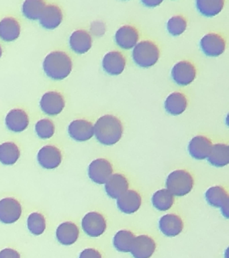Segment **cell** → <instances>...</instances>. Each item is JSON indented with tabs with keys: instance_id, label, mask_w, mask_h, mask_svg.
I'll return each instance as SVG.
<instances>
[{
	"instance_id": "6da1fadb",
	"label": "cell",
	"mask_w": 229,
	"mask_h": 258,
	"mask_svg": "<svg viewBox=\"0 0 229 258\" xmlns=\"http://www.w3.org/2000/svg\"><path fill=\"white\" fill-rule=\"evenodd\" d=\"M123 132L121 120L114 115H104L94 125V135L96 140L105 146H112L119 142Z\"/></svg>"
},
{
	"instance_id": "7a4b0ae2",
	"label": "cell",
	"mask_w": 229,
	"mask_h": 258,
	"mask_svg": "<svg viewBox=\"0 0 229 258\" xmlns=\"http://www.w3.org/2000/svg\"><path fill=\"white\" fill-rule=\"evenodd\" d=\"M73 69L71 58L61 50L52 51L45 56L43 62V70L48 78L54 81L65 80L69 76Z\"/></svg>"
},
{
	"instance_id": "3957f363",
	"label": "cell",
	"mask_w": 229,
	"mask_h": 258,
	"mask_svg": "<svg viewBox=\"0 0 229 258\" xmlns=\"http://www.w3.org/2000/svg\"><path fill=\"white\" fill-rule=\"evenodd\" d=\"M160 50L158 44L150 40H142L133 48L132 57L134 63L141 68L154 66L160 59Z\"/></svg>"
},
{
	"instance_id": "277c9868",
	"label": "cell",
	"mask_w": 229,
	"mask_h": 258,
	"mask_svg": "<svg viewBox=\"0 0 229 258\" xmlns=\"http://www.w3.org/2000/svg\"><path fill=\"white\" fill-rule=\"evenodd\" d=\"M166 184L167 189L173 195L184 197L192 191L194 185V177L189 171L178 169L169 174Z\"/></svg>"
},
{
	"instance_id": "5b68a950",
	"label": "cell",
	"mask_w": 229,
	"mask_h": 258,
	"mask_svg": "<svg viewBox=\"0 0 229 258\" xmlns=\"http://www.w3.org/2000/svg\"><path fill=\"white\" fill-rule=\"evenodd\" d=\"M39 106L44 114L50 116H57L65 108V98L57 91H49L42 96Z\"/></svg>"
},
{
	"instance_id": "8992f818",
	"label": "cell",
	"mask_w": 229,
	"mask_h": 258,
	"mask_svg": "<svg viewBox=\"0 0 229 258\" xmlns=\"http://www.w3.org/2000/svg\"><path fill=\"white\" fill-rule=\"evenodd\" d=\"M226 41L220 34L210 32L203 36L200 42V48L203 53L210 57H217L224 53Z\"/></svg>"
},
{
	"instance_id": "52a82bcc",
	"label": "cell",
	"mask_w": 229,
	"mask_h": 258,
	"mask_svg": "<svg viewBox=\"0 0 229 258\" xmlns=\"http://www.w3.org/2000/svg\"><path fill=\"white\" fill-rule=\"evenodd\" d=\"M171 76L175 84L178 86H188L196 79V67L190 60H181L173 67Z\"/></svg>"
},
{
	"instance_id": "ba28073f",
	"label": "cell",
	"mask_w": 229,
	"mask_h": 258,
	"mask_svg": "<svg viewBox=\"0 0 229 258\" xmlns=\"http://www.w3.org/2000/svg\"><path fill=\"white\" fill-rule=\"evenodd\" d=\"M23 213L21 204L13 197L0 200V223L11 225L15 223Z\"/></svg>"
},
{
	"instance_id": "9c48e42d",
	"label": "cell",
	"mask_w": 229,
	"mask_h": 258,
	"mask_svg": "<svg viewBox=\"0 0 229 258\" xmlns=\"http://www.w3.org/2000/svg\"><path fill=\"white\" fill-rule=\"evenodd\" d=\"M84 233L90 237H98L103 235L107 227L105 218L98 212H90L82 221Z\"/></svg>"
},
{
	"instance_id": "30bf717a",
	"label": "cell",
	"mask_w": 229,
	"mask_h": 258,
	"mask_svg": "<svg viewBox=\"0 0 229 258\" xmlns=\"http://www.w3.org/2000/svg\"><path fill=\"white\" fill-rule=\"evenodd\" d=\"M113 167L108 159H96L88 166V175L94 183L104 184L113 174Z\"/></svg>"
},
{
	"instance_id": "8fae6325",
	"label": "cell",
	"mask_w": 229,
	"mask_h": 258,
	"mask_svg": "<svg viewBox=\"0 0 229 258\" xmlns=\"http://www.w3.org/2000/svg\"><path fill=\"white\" fill-rule=\"evenodd\" d=\"M37 159L40 166L51 170L60 166L63 160V155L55 145H47L40 149Z\"/></svg>"
},
{
	"instance_id": "7c38bea8",
	"label": "cell",
	"mask_w": 229,
	"mask_h": 258,
	"mask_svg": "<svg viewBox=\"0 0 229 258\" xmlns=\"http://www.w3.org/2000/svg\"><path fill=\"white\" fill-rule=\"evenodd\" d=\"M205 199L211 207L220 209L222 215L228 219V195L224 187L220 185L210 187L205 193Z\"/></svg>"
},
{
	"instance_id": "4fadbf2b",
	"label": "cell",
	"mask_w": 229,
	"mask_h": 258,
	"mask_svg": "<svg viewBox=\"0 0 229 258\" xmlns=\"http://www.w3.org/2000/svg\"><path fill=\"white\" fill-rule=\"evenodd\" d=\"M70 138L77 142H85L94 136V124L86 119H77L72 121L67 128Z\"/></svg>"
},
{
	"instance_id": "5bb4252c",
	"label": "cell",
	"mask_w": 229,
	"mask_h": 258,
	"mask_svg": "<svg viewBox=\"0 0 229 258\" xmlns=\"http://www.w3.org/2000/svg\"><path fill=\"white\" fill-rule=\"evenodd\" d=\"M102 68L110 76H119L124 72L126 64V57L121 52L112 50L104 55Z\"/></svg>"
},
{
	"instance_id": "9a60e30c",
	"label": "cell",
	"mask_w": 229,
	"mask_h": 258,
	"mask_svg": "<svg viewBox=\"0 0 229 258\" xmlns=\"http://www.w3.org/2000/svg\"><path fill=\"white\" fill-rule=\"evenodd\" d=\"M63 14L61 8L56 4L46 5L39 22L46 30H54L59 27L63 22Z\"/></svg>"
},
{
	"instance_id": "2e32d148",
	"label": "cell",
	"mask_w": 229,
	"mask_h": 258,
	"mask_svg": "<svg viewBox=\"0 0 229 258\" xmlns=\"http://www.w3.org/2000/svg\"><path fill=\"white\" fill-rule=\"evenodd\" d=\"M29 116L21 108L10 110L5 118L7 128L11 132L20 133L25 131L29 125Z\"/></svg>"
},
{
	"instance_id": "e0dca14e",
	"label": "cell",
	"mask_w": 229,
	"mask_h": 258,
	"mask_svg": "<svg viewBox=\"0 0 229 258\" xmlns=\"http://www.w3.org/2000/svg\"><path fill=\"white\" fill-rule=\"evenodd\" d=\"M139 38V32L132 25L121 26L114 36L116 44L124 50L133 48L137 44Z\"/></svg>"
},
{
	"instance_id": "ac0fdd59",
	"label": "cell",
	"mask_w": 229,
	"mask_h": 258,
	"mask_svg": "<svg viewBox=\"0 0 229 258\" xmlns=\"http://www.w3.org/2000/svg\"><path fill=\"white\" fill-rule=\"evenodd\" d=\"M210 139L203 135H198L192 139L189 143L188 150L190 156L196 160L207 159L212 149Z\"/></svg>"
},
{
	"instance_id": "d6986e66",
	"label": "cell",
	"mask_w": 229,
	"mask_h": 258,
	"mask_svg": "<svg viewBox=\"0 0 229 258\" xmlns=\"http://www.w3.org/2000/svg\"><path fill=\"white\" fill-rule=\"evenodd\" d=\"M156 249L154 239L150 236L142 235L135 237L130 253L134 258H150Z\"/></svg>"
},
{
	"instance_id": "ffe728a7",
	"label": "cell",
	"mask_w": 229,
	"mask_h": 258,
	"mask_svg": "<svg viewBox=\"0 0 229 258\" xmlns=\"http://www.w3.org/2000/svg\"><path fill=\"white\" fill-rule=\"evenodd\" d=\"M184 222L176 214H167L159 221V229L166 237H174L180 235L184 229Z\"/></svg>"
},
{
	"instance_id": "44dd1931",
	"label": "cell",
	"mask_w": 229,
	"mask_h": 258,
	"mask_svg": "<svg viewBox=\"0 0 229 258\" xmlns=\"http://www.w3.org/2000/svg\"><path fill=\"white\" fill-rule=\"evenodd\" d=\"M116 200V205L118 210L126 215L136 213L140 209L142 204V198L140 194L132 189H128Z\"/></svg>"
},
{
	"instance_id": "7402d4cb",
	"label": "cell",
	"mask_w": 229,
	"mask_h": 258,
	"mask_svg": "<svg viewBox=\"0 0 229 258\" xmlns=\"http://www.w3.org/2000/svg\"><path fill=\"white\" fill-rule=\"evenodd\" d=\"M104 184L106 195L112 199H118L129 187L127 178L121 173H114Z\"/></svg>"
},
{
	"instance_id": "603a6c76",
	"label": "cell",
	"mask_w": 229,
	"mask_h": 258,
	"mask_svg": "<svg viewBox=\"0 0 229 258\" xmlns=\"http://www.w3.org/2000/svg\"><path fill=\"white\" fill-rule=\"evenodd\" d=\"M70 48L75 53L84 54L92 48V38L87 30L80 29L72 32L69 39Z\"/></svg>"
},
{
	"instance_id": "cb8c5ba5",
	"label": "cell",
	"mask_w": 229,
	"mask_h": 258,
	"mask_svg": "<svg viewBox=\"0 0 229 258\" xmlns=\"http://www.w3.org/2000/svg\"><path fill=\"white\" fill-rule=\"evenodd\" d=\"M56 239L61 245L69 246L78 241L80 229L76 224L66 221L60 224L55 232Z\"/></svg>"
},
{
	"instance_id": "d4e9b609",
	"label": "cell",
	"mask_w": 229,
	"mask_h": 258,
	"mask_svg": "<svg viewBox=\"0 0 229 258\" xmlns=\"http://www.w3.org/2000/svg\"><path fill=\"white\" fill-rule=\"evenodd\" d=\"M21 32V24L17 18L7 16L0 21V40L7 42L15 41Z\"/></svg>"
},
{
	"instance_id": "484cf974",
	"label": "cell",
	"mask_w": 229,
	"mask_h": 258,
	"mask_svg": "<svg viewBox=\"0 0 229 258\" xmlns=\"http://www.w3.org/2000/svg\"><path fill=\"white\" fill-rule=\"evenodd\" d=\"M188 98L182 92H175L169 95L164 103L165 110L169 114L178 116L186 111Z\"/></svg>"
},
{
	"instance_id": "4316f807",
	"label": "cell",
	"mask_w": 229,
	"mask_h": 258,
	"mask_svg": "<svg viewBox=\"0 0 229 258\" xmlns=\"http://www.w3.org/2000/svg\"><path fill=\"white\" fill-rule=\"evenodd\" d=\"M208 162L215 167H223L229 163L228 146L224 143L212 145L210 154L207 157Z\"/></svg>"
},
{
	"instance_id": "83f0119b",
	"label": "cell",
	"mask_w": 229,
	"mask_h": 258,
	"mask_svg": "<svg viewBox=\"0 0 229 258\" xmlns=\"http://www.w3.org/2000/svg\"><path fill=\"white\" fill-rule=\"evenodd\" d=\"M21 157V150L15 143H3L0 145V163L2 164L11 166L19 161Z\"/></svg>"
},
{
	"instance_id": "f1b7e54d",
	"label": "cell",
	"mask_w": 229,
	"mask_h": 258,
	"mask_svg": "<svg viewBox=\"0 0 229 258\" xmlns=\"http://www.w3.org/2000/svg\"><path fill=\"white\" fill-rule=\"evenodd\" d=\"M224 6V2L222 0H198L196 2L197 10L201 15L206 18L218 15Z\"/></svg>"
},
{
	"instance_id": "f546056e",
	"label": "cell",
	"mask_w": 229,
	"mask_h": 258,
	"mask_svg": "<svg viewBox=\"0 0 229 258\" xmlns=\"http://www.w3.org/2000/svg\"><path fill=\"white\" fill-rule=\"evenodd\" d=\"M136 236L128 230H120L113 238V245L117 251L122 253H129L131 251Z\"/></svg>"
},
{
	"instance_id": "4dcf8cb0",
	"label": "cell",
	"mask_w": 229,
	"mask_h": 258,
	"mask_svg": "<svg viewBox=\"0 0 229 258\" xmlns=\"http://www.w3.org/2000/svg\"><path fill=\"white\" fill-rule=\"evenodd\" d=\"M151 203L158 211H167L174 205V196L168 189H160L152 195Z\"/></svg>"
},
{
	"instance_id": "1f68e13d",
	"label": "cell",
	"mask_w": 229,
	"mask_h": 258,
	"mask_svg": "<svg viewBox=\"0 0 229 258\" xmlns=\"http://www.w3.org/2000/svg\"><path fill=\"white\" fill-rule=\"evenodd\" d=\"M46 5L41 0H27L22 6V13L30 20H39Z\"/></svg>"
},
{
	"instance_id": "d6a6232c",
	"label": "cell",
	"mask_w": 229,
	"mask_h": 258,
	"mask_svg": "<svg viewBox=\"0 0 229 258\" xmlns=\"http://www.w3.org/2000/svg\"><path fill=\"white\" fill-rule=\"evenodd\" d=\"M27 225L30 233L35 236L41 235L47 227L45 216L38 212H34L28 217Z\"/></svg>"
},
{
	"instance_id": "836d02e7",
	"label": "cell",
	"mask_w": 229,
	"mask_h": 258,
	"mask_svg": "<svg viewBox=\"0 0 229 258\" xmlns=\"http://www.w3.org/2000/svg\"><path fill=\"white\" fill-rule=\"evenodd\" d=\"M35 131L36 135L39 139L47 140L55 135V124L51 119L42 118L36 123Z\"/></svg>"
},
{
	"instance_id": "e575fe53",
	"label": "cell",
	"mask_w": 229,
	"mask_h": 258,
	"mask_svg": "<svg viewBox=\"0 0 229 258\" xmlns=\"http://www.w3.org/2000/svg\"><path fill=\"white\" fill-rule=\"evenodd\" d=\"M188 21L184 16L176 15L172 16L167 23V30L173 36H180L186 31Z\"/></svg>"
},
{
	"instance_id": "d590c367",
	"label": "cell",
	"mask_w": 229,
	"mask_h": 258,
	"mask_svg": "<svg viewBox=\"0 0 229 258\" xmlns=\"http://www.w3.org/2000/svg\"><path fill=\"white\" fill-rule=\"evenodd\" d=\"M79 258H102V256L97 249L87 248L80 253Z\"/></svg>"
},
{
	"instance_id": "8d00e7d4",
	"label": "cell",
	"mask_w": 229,
	"mask_h": 258,
	"mask_svg": "<svg viewBox=\"0 0 229 258\" xmlns=\"http://www.w3.org/2000/svg\"><path fill=\"white\" fill-rule=\"evenodd\" d=\"M0 258H21V254L12 248H5L0 251Z\"/></svg>"
},
{
	"instance_id": "74e56055",
	"label": "cell",
	"mask_w": 229,
	"mask_h": 258,
	"mask_svg": "<svg viewBox=\"0 0 229 258\" xmlns=\"http://www.w3.org/2000/svg\"><path fill=\"white\" fill-rule=\"evenodd\" d=\"M142 3L144 4V6H147V7H156V6H158L160 5L162 2L160 1H154V0H148V1H143L142 2Z\"/></svg>"
},
{
	"instance_id": "f35d334b",
	"label": "cell",
	"mask_w": 229,
	"mask_h": 258,
	"mask_svg": "<svg viewBox=\"0 0 229 258\" xmlns=\"http://www.w3.org/2000/svg\"><path fill=\"white\" fill-rule=\"evenodd\" d=\"M3 47H2L1 45H0V58H1L2 56H3Z\"/></svg>"
}]
</instances>
